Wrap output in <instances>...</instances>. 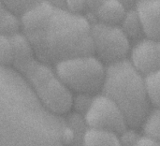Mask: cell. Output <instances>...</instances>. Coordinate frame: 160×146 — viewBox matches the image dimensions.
<instances>
[{
  "label": "cell",
  "instance_id": "obj_1",
  "mask_svg": "<svg viewBox=\"0 0 160 146\" xmlns=\"http://www.w3.org/2000/svg\"><path fill=\"white\" fill-rule=\"evenodd\" d=\"M73 132L48 110L24 77L0 67V146H68Z\"/></svg>",
  "mask_w": 160,
  "mask_h": 146
},
{
  "label": "cell",
  "instance_id": "obj_2",
  "mask_svg": "<svg viewBox=\"0 0 160 146\" xmlns=\"http://www.w3.org/2000/svg\"><path fill=\"white\" fill-rule=\"evenodd\" d=\"M22 35L45 64L94 54L92 24L82 15L45 1L21 16Z\"/></svg>",
  "mask_w": 160,
  "mask_h": 146
},
{
  "label": "cell",
  "instance_id": "obj_3",
  "mask_svg": "<svg viewBox=\"0 0 160 146\" xmlns=\"http://www.w3.org/2000/svg\"><path fill=\"white\" fill-rule=\"evenodd\" d=\"M101 93L119 106L128 126L134 128L141 127L152 109L145 76L128 59L106 66Z\"/></svg>",
  "mask_w": 160,
  "mask_h": 146
},
{
  "label": "cell",
  "instance_id": "obj_4",
  "mask_svg": "<svg viewBox=\"0 0 160 146\" xmlns=\"http://www.w3.org/2000/svg\"><path fill=\"white\" fill-rule=\"evenodd\" d=\"M17 70V69H16ZM18 71L30 84L39 100L57 115L68 113L73 105V94L48 64L33 59Z\"/></svg>",
  "mask_w": 160,
  "mask_h": 146
},
{
  "label": "cell",
  "instance_id": "obj_5",
  "mask_svg": "<svg viewBox=\"0 0 160 146\" xmlns=\"http://www.w3.org/2000/svg\"><path fill=\"white\" fill-rule=\"evenodd\" d=\"M55 73L72 93L95 96L102 89L106 66L94 54L82 55L55 64Z\"/></svg>",
  "mask_w": 160,
  "mask_h": 146
},
{
  "label": "cell",
  "instance_id": "obj_6",
  "mask_svg": "<svg viewBox=\"0 0 160 146\" xmlns=\"http://www.w3.org/2000/svg\"><path fill=\"white\" fill-rule=\"evenodd\" d=\"M94 55L104 65L127 59L130 53V39L120 25L96 23L92 24Z\"/></svg>",
  "mask_w": 160,
  "mask_h": 146
},
{
  "label": "cell",
  "instance_id": "obj_7",
  "mask_svg": "<svg viewBox=\"0 0 160 146\" xmlns=\"http://www.w3.org/2000/svg\"><path fill=\"white\" fill-rule=\"evenodd\" d=\"M84 122L89 128L110 131L117 135L129 128L119 106L102 93L93 97L84 113Z\"/></svg>",
  "mask_w": 160,
  "mask_h": 146
},
{
  "label": "cell",
  "instance_id": "obj_8",
  "mask_svg": "<svg viewBox=\"0 0 160 146\" xmlns=\"http://www.w3.org/2000/svg\"><path fill=\"white\" fill-rule=\"evenodd\" d=\"M130 61L144 76L160 70V38L140 39L130 51Z\"/></svg>",
  "mask_w": 160,
  "mask_h": 146
},
{
  "label": "cell",
  "instance_id": "obj_9",
  "mask_svg": "<svg viewBox=\"0 0 160 146\" xmlns=\"http://www.w3.org/2000/svg\"><path fill=\"white\" fill-rule=\"evenodd\" d=\"M135 8L145 38H160V0H137Z\"/></svg>",
  "mask_w": 160,
  "mask_h": 146
},
{
  "label": "cell",
  "instance_id": "obj_10",
  "mask_svg": "<svg viewBox=\"0 0 160 146\" xmlns=\"http://www.w3.org/2000/svg\"><path fill=\"white\" fill-rule=\"evenodd\" d=\"M128 8L119 0H105L95 12L98 23L119 25Z\"/></svg>",
  "mask_w": 160,
  "mask_h": 146
},
{
  "label": "cell",
  "instance_id": "obj_11",
  "mask_svg": "<svg viewBox=\"0 0 160 146\" xmlns=\"http://www.w3.org/2000/svg\"><path fill=\"white\" fill-rule=\"evenodd\" d=\"M81 146H123L119 135L95 128H87L82 139Z\"/></svg>",
  "mask_w": 160,
  "mask_h": 146
},
{
  "label": "cell",
  "instance_id": "obj_12",
  "mask_svg": "<svg viewBox=\"0 0 160 146\" xmlns=\"http://www.w3.org/2000/svg\"><path fill=\"white\" fill-rule=\"evenodd\" d=\"M120 24L121 28L124 30V32L129 38V39H138L144 36L142 23L135 7L128 8Z\"/></svg>",
  "mask_w": 160,
  "mask_h": 146
},
{
  "label": "cell",
  "instance_id": "obj_13",
  "mask_svg": "<svg viewBox=\"0 0 160 146\" xmlns=\"http://www.w3.org/2000/svg\"><path fill=\"white\" fill-rule=\"evenodd\" d=\"M17 15L12 13L0 0V34L11 37L18 33L21 27L20 21L17 20Z\"/></svg>",
  "mask_w": 160,
  "mask_h": 146
},
{
  "label": "cell",
  "instance_id": "obj_14",
  "mask_svg": "<svg viewBox=\"0 0 160 146\" xmlns=\"http://www.w3.org/2000/svg\"><path fill=\"white\" fill-rule=\"evenodd\" d=\"M141 127L142 128V134L160 142V106H154L150 110Z\"/></svg>",
  "mask_w": 160,
  "mask_h": 146
},
{
  "label": "cell",
  "instance_id": "obj_15",
  "mask_svg": "<svg viewBox=\"0 0 160 146\" xmlns=\"http://www.w3.org/2000/svg\"><path fill=\"white\" fill-rule=\"evenodd\" d=\"M148 97L152 106H160V70L145 76Z\"/></svg>",
  "mask_w": 160,
  "mask_h": 146
},
{
  "label": "cell",
  "instance_id": "obj_16",
  "mask_svg": "<svg viewBox=\"0 0 160 146\" xmlns=\"http://www.w3.org/2000/svg\"><path fill=\"white\" fill-rule=\"evenodd\" d=\"M14 62V50L10 37L0 34V67H10Z\"/></svg>",
  "mask_w": 160,
  "mask_h": 146
},
{
  "label": "cell",
  "instance_id": "obj_17",
  "mask_svg": "<svg viewBox=\"0 0 160 146\" xmlns=\"http://www.w3.org/2000/svg\"><path fill=\"white\" fill-rule=\"evenodd\" d=\"M6 7L15 15L22 16L31 8L47 0H2Z\"/></svg>",
  "mask_w": 160,
  "mask_h": 146
},
{
  "label": "cell",
  "instance_id": "obj_18",
  "mask_svg": "<svg viewBox=\"0 0 160 146\" xmlns=\"http://www.w3.org/2000/svg\"><path fill=\"white\" fill-rule=\"evenodd\" d=\"M65 8L73 13L82 14L83 11L87 10L86 0H63Z\"/></svg>",
  "mask_w": 160,
  "mask_h": 146
},
{
  "label": "cell",
  "instance_id": "obj_19",
  "mask_svg": "<svg viewBox=\"0 0 160 146\" xmlns=\"http://www.w3.org/2000/svg\"><path fill=\"white\" fill-rule=\"evenodd\" d=\"M135 146H160V142L154 138L142 134L140 135V137L138 138Z\"/></svg>",
  "mask_w": 160,
  "mask_h": 146
},
{
  "label": "cell",
  "instance_id": "obj_20",
  "mask_svg": "<svg viewBox=\"0 0 160 146\" xmlns=\"http://www.w3.org/2000/svg\"><path fill=\"white\" fill-rule=\"evenodd\" d=\"M105 0H86L87 9L90 10L92 13L95 14V12L98 10V8L103 4Z\"/></svg>",
  "mask_w": 160,
  "mask_h": 146
},
{
  "label": "cell",
  "instance_id": "obj_21",
  "mask_svg": "<svg viewBox=\"0 0 160 146\" xmlns=\"http://www.w3.org/2000/svg\"><path fill=\"white\" fill-rule=\"evenodd\" d=\"M119 1L128 9V8H131L135 7V4H136L137 0H119Z\"/></svg>",
  "mask_w": 160,
  "mask_h": 146
}]
</instances>
